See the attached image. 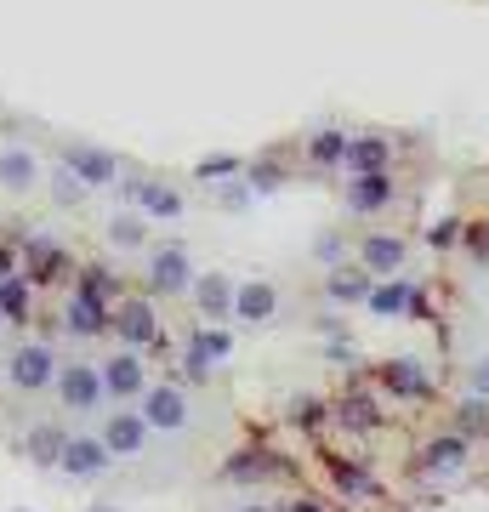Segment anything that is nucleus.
Wrapping results in <instances>:
<instances>
[{"label":"nucleus","mask_w":489,"mask_h":512,"mask_svg":"<svg viewBox=\"0 0 489 512\" xmlns=\"http://www.w3.org/2000/svg\"><path fill=\"white\" fill-rule=\"evenodd\" d=\"M427 330L438 393L489 439V160L450 183L427 251Z\"/></svg>","instance_id":"1"},{"label":"nucleus","mask_w":489,"mask_h":512,"mask_svg":"<svg viewBox=\"0 0 489 512\" xmlns=\"http://www.w3.org/2000/svg\"><path fill=\"white\" fill-rule=\"evenodd\" d=\"M114 171V154L0 103V228H35L52 217L74 222L86 194H97Z\"/></svg>","instance_id":"2"},{"label":"nucleus","mask_w":489,"mask_h":512,"mask_svg":"<svg viewBox=\"0 0 489 512\" xmlns=\"http://www.w3.org/2000/svg\"><path fill=\"white\" fill-rule=\"evenodd\" d=\"M228 512H336L325 495L296 490V484H256V495H234Z\"/></svg>","instance_id":"3"},{"label":"nucleus","mask_w":489,"mask_h":512,"mask_svg":"<svg viewBox=\"0 0 489 512\" xmlns=\"http://www.w3.org/2000/svg\"><path fill=\"white\" fill-rule=\"evenodd\" d=\"M467 6H478V12H489V0H467Z\"/></svg>","instance_id":"4"}]
</instances>
